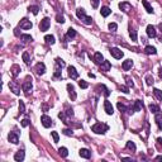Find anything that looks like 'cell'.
<instances>
[{"mask_svg": "<svg viewBox=\"0 0 162 162\" xmlns=\"http://www.w3.org/2000/svg\"><path fill=\"white\" fill-rule=\"evenodd\" d=\"M108 129H109V127L104 123H95L91 127V130L96 134H104L105 132H108Z\"/></svg>", "mask_w": 162, "mask_h": 162, "instance_id": "2", "label": "cell"}, {"mask_svg": "<svg viewBox=\"0 0 162 162\" xmlns=\"http://www.w3.org/2000/svg\"><path fill=\"white\" fill-rule=\"evenodd\" d=\"M104 109H105V113L108 115H112L114 113V109H113V105H112V103L109 101V100H105L104 101Z\"/></svg>", "mask_w": 162, "mask_h": 162, "instance_id": "10", "label": "cell"}, {"mask_svg": "<svg viewBox=\"0 0 162 162\" xmlns=\"http://www.w3.org/2000/svg\"><path fill=\"white\" fill-rule=\"evenodd\" d=\"M100 13H101V15H103V17H108V15H110L112 10H110V8H109V7H101Z\"/></svg>", "mask_w": 162, "mask_h": 162, "instance_id": "25", "label": "cell"}, {"mask_svg": "<svg viewBox=\"0 0 162 162\" xmlns=\"http://www.w3.org/2000/svg\"><path fill=\"white\" fill-rule=\"evenodd\" d=\"M58 118L60 119H62L65 122V123H69V122H66V115H65L64 112H61V113H58Z\"/></svg>", "mask_w": 162, "mask_h": 162, "instance_id": "47", "label": "cell"}, {"mask_svg": "<svg viewBox=\"0 0 162 162\" xmlns=\"http://www.w3.org/2000/svg\"><path fill=\"white\" fill-rule=\"evenodd\" d=\"M91 5L94 9H96L99 7V0H91Z\"/></svg>", "mask_w": 162, "mask_h": 162, "instance_id": "49", "label": "cell"}, {"mask_svg": "<svg viewBox=\"0 0 162 162\" xmlns=\"http://www.w3.org/2000/svg\"><path fill=\"white\" fill-rule=\"evenodd\" d=\"M10 71H12V75L17 77L18 75H19V71H20V67L18 66V65H13L12 67H10Z\"/></svg>", "mask_w": 162, "mask_h": 162, "instance_id": "23", "label": "cell"}, {"mask_svg": "<svg viewBox=\"0 0 162 162\" xmlns=\"http://www.w3.org/2000/svg\"><path fill=\"white\" fill-rule=\"evenodd\" d=\"M129 37H130V39H132L133 42H135V41H137V32H135L134 29H130V30H129Z\"/></svg>", "mask_w": 162, "mask_h": 162, "instance_id": "36", "label": "cell"}, {"mask_svg": "<svg viewBox=\"0 0 162 162\" xmlns=\"http://www.w3.org/2000/svg\"><path fill=\"white\" fill-rule=\"evenodd\" d=\"M126 147L129 149V151H132V152H134L135 149H137V147H135V143L132 141H128L127 142V144H126Z\"/></svg>", "mask_w": 162, "mask_h": 162, "instance_id": "28", "label": "cell"}, {"mask_svg": "<svg viewBox=\"0 0 162 162\" xmlns=\"http://www.w3.org/2000/svg\"><path fill=\"white\" fill-rule=\"evenodd\" d=\"M109 29H110L112 32H117V29H118L117 23H110V24H109Z\"/></svg>", "mask_w": 162, "mask_h": 162, "instance_id": "40", "label": "cell"}, {"mask_svg": "<svg viewBox=\"0 0 162 162\" xmlns=\"http://www.w3.org/2000/svg\"><path fill=\"white\" fill-rule=\"evenodd\" d=\"M74 37H76V30L74 28H69V30H67V38H74Z\"/></svg>", "mask_w": 162, "mask_h": 162, "instance_id": "35", "label": "cell"}, {"mask_svg": "<svg viewBox=\"0 0 162 162\" xmlns=\"http://www.w3.org/2000/svg\"><path fill=\"white\" fill-rule=\"evenodd\" d=\"M156 160H157V161H162V156H157Z\"/></svg>", "mask_w": 162, "mask_h": 162, "instance_id": "55", "label": "cell"}, {"mask_svg": "<svg viewBox=\"0 0 162 162\" xmlns=\"http://www.w3.org/2000/svg\"><path fill=\"white\" fill-rule=\"evenodd\" d=\"M149 110L152 112L153 114H157V113H160V106L158 105H156V104H149Z\"/></svg>", "mask_w": 162, "mask_h": 162, "instance_id": "27", "label": "cell"}, {"mask_svg": "<svg viewBox=\"0 0 162 162\" xmlns=\"http://www.w3.org/2000/svg\"><path fill=\"white\" fill-rule=\"evenodd\" d=\"M79 155H80V157H82V158H90L91 157V152L87 149V148H81L80 151H79Z\"/></svg>", "mask_w": 162, "mask_h": 162, "instance_id": "14", "label": "cell"}, {"mask_svg": "<svg viewBox=\"0 0 162 162\" xmlns=\"http://www.w3.org/2000/svg\"><path fill=\"white\" fill-rule=\"evenodd\" d=\"M158 29L162 32V23H160V24H158Z\"/></svg>", "mask_w": 162, "mask_h": 162, "instance_id": "57", "label": "cell"}, {"mask_svg": "<svg viewBox=\"0 0 162 162\" xmlns=\"http://www.w3.org/2000/svg\"><path fill=\"white\" fill-rule=\"evenodd\" d=\"M132 66H133V61H132V60H126V61H123V64H122V67H123L124 71L130 70Z\"/></svg>", "mask_w": 162, "mask_h": 162, "instance_id": "20", "label": "cell"}, {"mask_svg": "<svg viewBox=\"0 0 162 162\" xmlns=\"http://www.w3.org/2000/svg\"><path fill=\"white\" fill-rule=\"evenodd\" d=\"M56 64L58 65V66H60L61 69H62V67L65 66V61L62 60V58H60V57H58V58H56Z\"/></svg>", "mask_w": 162, "mask_h": 162, "instance_id": "41", "label": "cell"}, {"mask_svg": "<svg viewBox=\"0 0 162 162\" xmlns=\"http://www.w3.org/2000/svg\"><path fill=\"white\" fill-rule=\"evenodd\" d=\"M29 12H32L34 15L38 14V12H39V7H37V5H30V7L28 8Z\"/></svg>", "mask_w": 162, "mask_h": 162, "instance_id": "34", "label": "cell"}, {"mask_svg": "<svg viewBox=\"0 0 162 162\" xmlns=\"http://www.w3.org/2000/svg\"><path fill=\"white\" fill-rule=\"evenodd\" d=\"M142 4H143V7H144V9L147 10V13H149V14H152V13H153V9H152V7H151V4L148 3L147 0H142Z\"/></svg>", "mask_w": 162, "mask_h": 162, "instance_id": "24", "label": "cell"}, {"mask_svg": "<svg viewBox=\"0 0 162 162\" xmlns=\"http://www.w3.org/2000/svg\"><path fill=\"white\" fill-rule=\"evenodd\" d=\"M76 15H77L79 19H81V20L84 22V24H86V25H91L92 18H91V17H89V15H86L85 9H82V8H79L77 10H76Z\"/></svg>", "mask_w": 162, "mask_h": 162, "instance_id": "1", "label": "cell"}, {"mask_svg": "<svg viewBox=\"0 0 162 162\" xmlns=\"http://www.w3.org/2000/svg\"><path fill=\"white\" fill-rule=\"evenodd\" d=\"M8 139H9V142H12L13 144H18L19 143V137H18V134L15 132H10L9 135H8Z\"/></svg>", "mask_w": 162, "mask_h": 162, "instance_id": "12", "label": "cell"}, {"mask_svg": "<svg viewBox=\"0 0 162 162\" xmlns=\"http://www.w3.org/2000/svg\"><path fill=\"white\" fill-rule=\"evenodd\" d=\"M56 19H57V22L58 23H65V18H64V15H61V14H57V17H56Z\"/></svg>", "mask_w": 162, "mask_h": 162, "instance_id": "46", "label": "cell"}, {"mask_svg": "<svg viewBox=\"0 0 162 162\" xmlns=\"http://www.w3.org/2000/svg\"><path fill=\"white\" fill-rule=\"evenodd\" d=\"M110 67H112V64L109 62V61H105L104 60V62L100 65V70L104 71V72H108V71L110 70Z\"/></svg>", "mask_w": 162, "mask_h": 162, "instance_id": "21", "label": "cell"}, {"mask_svg": "<svg viewBox=\"0 0 162 162\" xmlns=\"http://www.w3.org/2000/svg\"><path fill=\"white\" fill-rule=\"evenodd\" d=\"M35 71H37L38 75H43L46 72V65L43 64V62H38V64L35 65Z\"/></svg>", "mask_w": 162, "mask_h": 162, "instance_id": "15", "label": "cell"}, {"mask_svg": "<svg viewBox=\"0 0 162 162\" xmlns=\"http://www.w3.org/2000/svg\"><path fill=\"white\" fill-rule=\"evenodd\" d=\"M100 87H101V89L104 90V95H105V96H109V95H110V91L108 90V87H106L105 85H101Z\"/></svg>", "mask_w": 162, "mask_h": 162, "instance_id": "44", "label": "cell"}, {"mask_svg": "<svg viewBox=\"0 0 162 162\" xmlns=\"http://www.w3.org/2000/svg\"><path fill=\"white\" fill-rule=\"evenodd\" d=\"M146 82H147V85H149V86L153 85V82H155V81H153V77H152L151 75H147V76H146Z\"/></svg>", "mask_w": 162, "mask_h": 162, "instance_id": "37", "label": "cell"}, {"mask_svg": "<svg viewBox=\"0 0 162 162\" xmlns=\"http://www.w3.org/2000/svg\"><path fill=\"white\" fill-rule=\"evenodd\" d=\"M55 77H61V70H56V72H55Z\"/></svg>", "mask_w": 162, "mask_h": 162, "instance_id": "53", "label": "cell"}, {"mask_svg": "<svg viewBox=\"0 0 162 162\" xmlns=\"http://www.w3.org/2000/svg\"><path fill=\"white\" fill-rule=\"evenodd\" d=\"M79 86H80L81 89H87L89 84H87L86 81H84V80H80V81H79Z\"/></svg>", "mask_w": 162, "mask_h": 162, "instance_id": "38", "label": "cell"}, {"mask_svg": "<svg viewBox=\"0 0 162 162\" xmlns=\"http://www.w3.org/2000/svg\"><path fill=\"white\" fill-rule=\"evenodd\" d=\"M67 91H69V95H70L71 100H76L77 95H76V91H75V87H74V85L67 84Z\"/></svg>", "mask_w": 162, "mask_h": 162, "instance_id": "11", "label": "cell"}, {"mask_svg": "<svg viewBox=\"0 0 162 162\" xmlns=\"http://www.w3.org/2000/svg\"><path fill=\"white\" fill-rule=\"evenodd\" d=\"M49 25H51V22H49L48 18L42 19L41 23H39V29H41V32H46V30H48Z\"/></svg>", "mask_w": 162, "mask_h": 162, "instance_id": "7", "label": "cell"}, {"mask_svg": "<svg viewBox=\"0 0 162 162\" xmlns=\"http://www.w3.org/2000/svg\"><path fill=\"white\" fill-rule=\"evenodd\" d=\"M153 94H155V96L160 101H162V91L160 89H153Z\"/></svg>", "mask_w": 162, "mask_h": 162, "instance_id": "33", "label": "cell"}, {"mask_svg": "<svg viewBox=\"0 0 162 162\" xmlns=\"http://www.w3.org/2000/svg\"><path fill=\"white\" fill-rule=\"evenodd\" d=\"M58 153L62 156V157H67L69 156V151H67V148L66 147H61L58 149Z\"/></svg>", "mask_w": 162, "mask_h": 162, "instance_id": "32", "label": "cell"}, {"mask_svg": "<svg viewBox=\"0 0 162 162\" xmlns=\"http://www.w3.org/2000/svg\"><path fill=\"white\" fill-rule=\"evenodd\" d=\"M146 32H147V35L148 37H151V38H155L156 35H157V33H156V29L153 25H147V28H146Z\"/></svg>", "mask_w": 162, "mask_h": 162, "instance_id": "17", "label": "cell"}, {"mask_svg": "<svg viewBox=\"0 0 162 162\" xmlns=\"http://www.w3.org/2000/svg\"><path fill=\"white\" fill-rule=\"evenodd\" d=\"M161 42H162V38H161Z\"/></svg>", "mask_w": 162, "mask_h": 162, "instance_id": "58", "label": "cell"}, {"mask_svg": "<svg viewBox=\"0 0 162 162\" xmlns=\"http://www.w3.org/2000/svg\"><path fill=\"white\" fill-rule=\"evenodd\" d=\"M66 114H67V115H70V117H72V115H74V110L69 108V109H67V112H66Z\"/></svg>", "mask_w": 162, "mask_h": 162, "instance_id": "52", "label": "cell"}, {"mask_svg": "<svg viewBox=\"0 0 162 162\" xmlns=\"http://www.w3.org/2000/svg\"><path fill=\"white\" fill-rule=\"evenodd\" d=\"M22 87H23V91L25 92L27 95H29V92L32 91V77L28 76V77L25 79V81L23 82V86H22Z\"/></svg>", "mask_w": 162, "mask_h": 162, "instance_id": "3", "label": "cell"}, {"mask_svg": "<svg viewBox=\"0 0 162 162\" xmlns=\"http://www.w3.org/2000/svg\"><path fill=\"white\" fill-rule=\"evenodd\" d=\"M158 76H160V79H162V69L158 71Z\"/></svg>", "mask_w": 162, "mask_h": 162, "instance_id": "56", "label": "cell"}, {"mask_svg": "<svg viewBox=\"0 0 162 162\" xmlns=\"http://www.w3.org/2000/svg\"><path fill=\"white\" fill-rule=\"evenodd\" d=\"M41 122H42V126L44 128H49L52 126V119H51V117L46 115V114L41 117Z\"/></svg>", "mask_w": 162, "mask_h": 162, "instance_id": "8", "label": "cell"}, {"mask_svg": "<svg viewBox=\"0 0 162 162\" xmlns=\"http://www.w3.org/2000/svg\"><path fill=\"white\" fill-rule=\"evenodd\" d=\"M110 55L114 57V58H117V60H120L122 57L124 56V53H123V51L119 48H117V47H113V48H110Z\"/></svg>", "mask_w": 162, "mask_h": 162, "instance_id": "5", "label": "cell"}, {"mask_svg": "<svg viewBox=\"0 0 162 162\" xmlns=\"http://www.w3.org/2000/svg\"><path fill=\"white\" fill-rule=\"evenodd\" d=\"M20 39L23 41V42H32V41H33L32 35H29V34H22L20 35Z\"/></svg>", "mask_w": 162, "mask_h": 162, "instance_id": "30", "label": "cell"}, {"mask_svg": "<svg viewBox=\"0 0 162 162\" xmlns=\"http://www.w3.org/2000/svg\"><path fill=\"white\" fill-rule=\"evenodd\" d=\"M156 123H157V126H158V128H162V115L160 113H157L156 114Z\"/></svg>", "mask_w": 162, "mask_h": 162, "instance_id": "29", "label": "cell"}, {"mask_svg": "<svg viewBox=\"0 0 162 162\" xmlns=\"http://www.w3.org/2000/svg\"><path fill=\"white\" fill-rule=\"evenodd\" d=\"M51 134H52V137H53L55 143H57V142L60 141V137H58V133H57V132H51Z\"/></svg>", "mask_w": 162, "mask_h": 162, "instance_id": "43", "label": "cell"}, {"mask_svg": "<svg viewBox=\"0 0 162 162\" xmlns=\"http://www.w3.org/2000/svg\"><path fill=\"white\" fill-rule=\"evenodd\" d=\"M119 8H120V10H123V12H126V13H129V12L132 10V5H130L128 1H123V3H120Z\"/></svg>", "mask_w": 162, "mask_h": 162, "instance_id": "13", "label": "cell"}, {"mask_svg": "<svg viewBox=\"0 0 162 162\" xmlns=\"http://www.w3.org/2000/svg\"><path fill=\"white\" fill-rule=\"evenodd\" d=\"M24 157H25V153H24V151L23 149H19L17 153L14 155V160L17 162H22L23 160H24Z\"/></svg>", "mask_w": 162, "mask_h": 162, "instance_id": "18", "label": "cell"}, {"mask_svg": "<svg viewBox=\"0 0 162 162\" xmlns=\"http://www.w3.org/2000/svg\"><path fill=\"white\" fill-rule=\"evenodd\" d=\"M94 62L96 65H101L104 62V56H103L100 52H96V53L94 55Z\"/></svg>", "mask_w": 162, "mask_h": 162, "instance_id": "19", "label": "cell"}, {"mask_svg": "<svg viewBox=\"0 0 162 162\" xmlns=\"http://www.w3.org/2000/svg\"><path fill=\"white\" fill-rule=\"evenodd\" d=\"M117 106H118V109H119L120 112H127V110H128L127 106L124 105V104H122V103H118V104H117Z\"/></svg>", "mask_w": 162, "mask_h": 162, "instance_id": "39", "label": "cell"}, {"mask_svg": "<svg viewBox=\"0 0 162 162\" xmlns=\"http://www.w3.org/2000/svg\"><path fill=\"white\" fill-rule=\"evenodd\" d=\"M44 41L48 43V44H55V42H56L55 35H52V34H47V35H46V37H44Z\"/></svg>", "mask_w": 162, "mask_h": 162, "instance_id": "26", "label": "cell"}, {"mask_svg": "<svg viewBox=\"0 0 162 162\" xmlns=\"http://www.w3.org/2000/svg\"><path fill=\"white\" fill-rule=\"evenodd\" d=\"M144 53H146V55H156V53H157V49H156V47H153V46H147V47L144 48Z\"/></svg>", "mask_w": 162, "mask_h": 162, "instance_id": "22", "label": "cell"}, {"mask_svg": "<svg viewBox=\"0 0 162 162\" xmlns=\"http://www.w3.org/2000/svg\"><path fill=\"white\" fill-rule=\"evenodd\" d=\"M9 89L14 92L15 95H19V94H20V87L18 86V84H17L15 81H10V82H9Z\"/></svg>", "mask_w": 162, "mask_h": 162, "instance_id": "9", "label": "cell"}, {"mask_svg": "<svg viewBox=\"0 0 162 162\" xmlns=\"http://www.w3.org/2000/svg\"><path fill=\"white\" fill-rule=\"evenodd\" d=\"M120 91H123L124 94H128V92H129V89H128L127 86L123 85V86H120Z\"/></svg>", "mask_w": 162, "mask_h": 162, "instance_id": "50", "label": "cell"}, {"mask_svg": "<svg viewBox=\"0 0 162 162\" xmlns=\"http://www.w3.org/2000/svg\"><path fill=\"white\" fill-rule=\"evenodd\" d=\"M142 109H143V103H142L141 100H135V101H134V104H133V106L129 109V114L134 113V112H141Z\"/></svg>", "mask_w": 162, "mask_h": 162, "instance_id": "4", "label": "cell"}, {"mask_svg": "<svg viewBox=\"0 0 162 162\" xmlns=\"http://www.w3.org/2000/svg\"><path fill=\"white\" fill-rule=\"evenodd\" d=\"M69 76H70L71 79H74V80H76V79L79 77V72L76 71V69L74 67V66H69Z\"/></svg>", "mask_w": 162, "mask_h": 162, "instance_id": "16", "label": "cell"}, {"mask_svg": "<svg viewBox=\"0 0 162 162\" xmlns=\"http://www.w3.org/2000/svg\"><path fill=\"white\" fill-rule=\"evenodd\" d=\"M19 27H20L22 29H30L32 27H33V24H32V22L28 20L27 18H23L20 22H19Z\"/></svg>", "mask_w": 162, "mask_h": 162, "instance_id": "6", "label": "cell"}, {"mask_svg": "<svg viewBox=\"0 0 162 162\" xmlns=\"http://www.w3.org/2000/svg\"><path fill=\"white\" fill-rule=\"evenodd\" d=\"M126 80H127V84H128V86H133V81H132V79L130 77H126Z\"/></svg>", "mask_w": 162, "mask_h": 162, "instance_id": "51", "label": "cell"}, {"mask_svg": "<svg viewBox=\"0 0 162 162\" xmlns=\"http://www.w3.org/2000/svg\"><path fill=\"white\" fill-rule=\"evenodd\" d=\"M62 133H64L65 135H72V130L66 128V129H64V130H62Z\"/></svg>", "mask_w": 162, "mask_h": 162, "instance_id": "48", "label": "cell"}, {"mask_svg": "<svg viewBox=\"0 0 162 162\" xmlns=\"http://www.w3.org/2000/svg\"><path fill=\"white\" fill-rule=\"evenodd\" d=\"M19 112L20 113H25V105H24V103L23 101H19Z\"/></svg>", "mask_w": 162, "mask_h": 162, "instance_id": "42", "label": "cell"}, {"mask_svg": "<svg viewBox=\"0 0 162 162\" xmlns=\"http://www.w3.org/2000/svg\"><path fill=\"white\" fill-rule=\"evenodd\" d=\"M22 58H23V61H24L25 64L29 65V62H30V57H29V53H28V52H23Z\"/></svg>", "mask_w": 162, "mask_h": 162, "instance_id": "31", "label": "cell"}, {"mask_svg": "<svg viewBox=\"0 0 162 162\" xmlns=\"http://www.w3.org/2000/svg\"><path fill=\"white\" fill-rule=\"evenodd\" d=\"M157 144H158L160 147L162 146V138H157Z\"/></svg>", "mask_w": 162, "mask_h": 162, "instance_id": "54", "label": "cell"}, {"mask_svg": "<svg viewBox=\"0 0 162 162\" xmlns=\"http://www.w3.org/2000/svg\"><path fill=\"white\" fill-rule=\"evenodd\" d=\"M29 123H30V122H29V119H23L20 122V126L25 128V127H28V126H29Z\"/></svg>", "mask_w": 162, "mask_h": 162, "instance_id": "45", "label": "cell"}]
</instances>
